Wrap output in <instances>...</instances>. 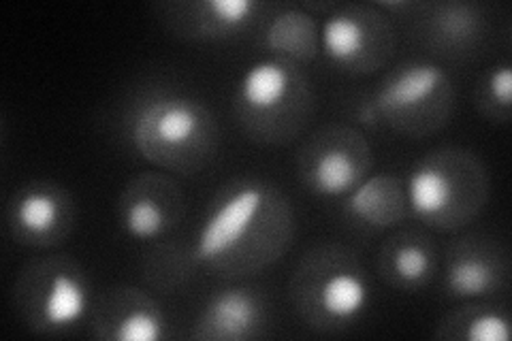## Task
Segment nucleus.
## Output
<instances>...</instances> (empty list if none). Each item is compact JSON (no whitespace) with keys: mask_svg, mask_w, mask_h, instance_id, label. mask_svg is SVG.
I'll use <instances>...</instances> for the list:
<instances>
[{"mask_svg":"<svg viewBox=\"0 0 512 341\" xmlns=\"http://www.w3.org/2000/svg\"><path fill=\"white\" fill-rule=\"evenodd\" d=\"M103 335L116 341H160L165 337V318L158 305L143 295H126L109 314Z\"/></svg>","mask_w":512,"mask_h":341,"instance_id":"f3484780","label":"nucleus"},{"mask_svg":"<svg viewBox=\"0 0 512 341\" xmlns=\"http://www.w3.org/2000/svg\"><path fill=\"white\" fill-rule=\"evenodd\" d=\"M128 139L150 165L197 173L216 150V122L205 105L178 92H156L128 116Z\"/></svg>","mask_w":512,"mask_h":341,"instance_id":"f03ea898","label":"nucleus"},{"mask_svg":"<svg viewBox=\"0 0 512 341\" xmlns=\"http://www.w3.org/2000/svg\"><path fill=\"white\" fill-rule=\"evenodd\" d=\"M235 107L239 122L254 139L269 143L295 139L310 118V84L293 62L256 60L237 81Z\"/></svg>","mask_w":512,"mask_h":341,"instance_id":"7ed1b4c3","label":"nucleus"},{"mask_svg":"<svg viewBox=\"0 0 512 341\" xmlns=\"http://www.w3.org/2000/svg\"><path fill=\"white\" fill-rule=\"evenodd\" d=\"M485 101L495 107V116L506 118L512 103V69L510 64L493 67L485 79Z\"/></svg>","mask_w":512,"mask_h":341,"instance_id":"412c9836","label":"nucleus"},{"mask_svg":"<svg viewBox=\"0 0 512 341\" xmlns=\"http://www.w3.org/2000/svg\"><path fill=\"white\" fill-rule=\"evenodd\" d=\"M303 267L295 280V299L316 327H348L367 312L370 284L350 256L323 252Z\"/></svg>","mask_w":512,"mask_h":341,"instance_id":"423d86ee","label":"nucleus"},{"mask_svg":"<svg viewBox=\"0 0 512 341\" xmlns=\"http://www.w3.org/2000/svg\"><path fill=\"white\" fill-rule=\"evenodd\" d=\"M382 271L395 286L421 288L436 271L434 248L419 235L395 237L382 252Z\"/></svg>","mask_w":512,"mask_h":341,"instance_id":"dca6fc26","label":"nucleus"},{"mask_svg":"<svg viewBox=\"0 0 512 341\" xmlns=\"http://www.w3.org/2000/svg\"><path fill=\"white\" fill-rule=\"evenodd\" d=\"M259 5L252 0H201L188 5V30L201 37H229L242 32L252 20Z\"/></svg>","mask_w":512,"mask_h":341,"instance_id":"a211bd4d","label":"nucleus"},{"mask_svg":"<svg viewBox=\"0 0 512 341\" xmlns=\"http://www.w3.org/2000/svg\"><path fill=\"white\" fill-rule=\"evenodd\" d=\"M320 52L338 67L370 73L393 52V28L372 9H340L320 26Z\"/></svg>","mask_w":512,"mask_h":341,"instance_id":"6e6552de","label":"nucleus"},{"mask_svg":"<svg viewBox=\"0 0 512 341\" xmlns=\"http://www.w3.org/2000/svg\"><path fill=\"white\" fill-rule=\"evenodd\" d=\"M180 199L175 186L152 177L139 180L124 192L120 201V224L128 237L148 241L165 235L175 224Z\"/></svg>","mask_w":512,"mask_h":341,"instance_id":"f8f14e48","label":"nucleus"},{"mask_svg":"<svg viewBox=\"0 0 512 341\" xmlns=\"http://www.w3.org/2000/svg\"><path fill=\"white\" fill-rule=\"evenodd\" d=\"M504 269L498 258L476 246L457 250L446 267V290L455 299L489 297L500 288Z\"/></svg>","mask_w":512,"mask_h":341,"instance_id":"4468645a","label":"nucleus"},{"mask_svg":"<svg viewBox=\"0 0 512 341\" xmlns=\"http://www.w3.org/2000/svg\"><path fill=\"white\" fill-rule=\"evenodd\" d=\"M13 235L28 246H54L71 229V199L56 186L35 184L15 194L9 209Z\"/></svg>","mask_w":512,"mask_h":341,"instance_id":"1a4fd4ad","label":"nucleus"},{"mask_svg":"<svg viewBox=\"0 0 512 341\" xmlns=\"http://www.w3.org/2000/svg\"><path fill=\"white\" fill-rule=\"evenodd\" d=\"M470 341H508L510 320L506 314L489 307H478L466 320H463V333Z\"/></svg>","mask_w":512,"mask_h":341,"instance_id":"aec40b11","label":"nucleus"},{"mask_svg":"<svg viewBox=\"0 0 512 341\" xmlns=\"http://www.w3.org/2000/svg\"><path fill=\"white\" fill-rule=\"evenodd\" d=\"M291 237V214L261 184L227 188L207 211L192 246L205 267L229 275L256 271L280 258Z\"/></svg>","mask_w":512,"mask_h":341,"instance_id":"f257e3e1","label":"nucleus"},{"mask_svg":"<svg viewBox=\"0 0 512 341\" xmlns=\"http://www.w3.org/2000/svg\"><path fill=\"white\" fill-rule=\"evenodd\" d=\"M480 11L472 5H442L431 18V32L446 47H466L480 32Z\"/></svg>","mask_w":512,"mask_h":341,"instance_id":"6ab92c4d","label":"nucleus"},{"mask_svg":"<svg viewBox=\"0 0 512 341\" xmlns=\"http://www.w3.org/2000/svg\"><path fill=\"white\" fill-rule=\"evenodd\" d=\"M35 290V327L64 331L77 327L90 310V290L84 275L73 267L47 269Z\"/></svg>","mask_w":512,"mask_h":341,"instance_id":"9d476101","label":"nucleus"},{"mask_svg":"<svg viewBox=\"0 0 512 341\" xmlns=\"http://www.w3.org/2000/svg\"><path fill=\"white\" fill-rule=\"evenodd\" d=\"M370 167V145L361 133L335 126L316 135L303 152L301 175L318 197L342 199L370 175Z\"/></svg>","mask_w":512,"mask_h":341,"instance_id":"0eeeda50","label":"nucleus"},{"mask_svg":"<svg viewBox=\"0 0 512 341\" xmlns=\"http://www.w3.org/2000/svg\"><path fill=\"white\" fill-rule=\"evenodd\" d=\"M265 305L250 288L220 290L203 305L195 337L214 341H242L259 335Z\"/></svg>","mask_w":512,"mask_h":341,"instance_id":"9b49d317","label":"nucleus"},{"mask_svg":"<svg viewBox=\"0 0 512 341\" xmlns=\"http://www.w3.org/2000/svg\"><path fill=\"white\" fill-rule=\"evenodd\" d=\"M344 199L348 214L374 229H391L408 216L406 188L393 175H367Z\"/></svg>","mask_w":512,"mask_h":341,"instance_id":"ddd939ff","label":"nucleus"},{"mask_svg":"<svg viewBox=\"0 0 512 341\" xmlns=\"http://www.w3.org/2000/svg\"><path fill=\"white\" fill-rule=\"evenodd\" d=\"M453 103L448 75L434 62H408L395 69L367 103L359 118L367 124H387L399 133L421 137L446 124Z\"/></svg>","mask_w":512,"mask_h":341,"instance_id":"39448f33","label":"nucleus"},{"mask_svg":"<svg viewBox=\"0 0 512 341\" xmlns=\"http://www.w3.org/2000/svg\"><path fill=\"white\" fill-rule=\"evenodd\" d=\"M408 211L442 231L466 226L483 209L487 177L468 152H438L416 165L404 184Z\"/></svg>","mask_w":512,"mask_h":341,"instance_id":"20e7f679","label":"nucleus"},{"mask_svg":"<svg viewBox=\"0 0 512 341\" xmlns=\"http://www.w3.org/2000/svg\"><path fill=\"white\" fill-rule=\"evenodd\" d=\"M263 43L274 58L308 62L320 52V28L303 9H284L267 24Z\"/></svg>","mask_w":512,"mask_h":341,"instance_id":"2eb2a0df","label":"nucleus"}]
</instances>
